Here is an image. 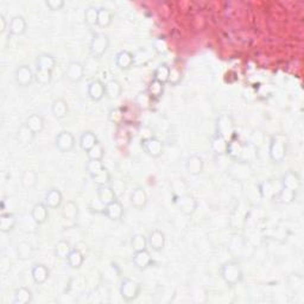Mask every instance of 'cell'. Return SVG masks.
I'll use <instances>...</instances> for the list:
<instances>
[{"label":"cell","mask_w":304,"mask_h":304,"mask_svg":"<svg viewBox=\"0 0 304 304\" xmlns=\"http://www.w3.org/2000/svg\"><path fill=\"white\" fill-rule=\"evenodd\" d=\"M79 204L75 202V201L69 200L67 202H63L61 207V214L63 219H65L67 221H75V220L79 218Z\"/></svg>","instance_id":"24"},{"label":"cell","mask_w":304,"mask_h":304,"mask_svg":"<svg viewBox=\"0 0 304 304\" xmlns=\"http://www.w3.org/2000/svg\"><path fill=\"white\" fill-rule=\"evenodd\" d=\"M44 202L49 209H59L63 204V195L57 188H50L45 194Z\"/></svg>","instance_id":"21"},{"label":"cell","mask_w":304,"mask_h":304,"mask_svg":"<svg viewBox=\"0 0 304 304\" xmlns=\"http://www.w3.org/2000/svg\"><path fill=\"white\" fill-rule=\"evenodd\" d=\"M297 191L290 190L287 188H281V190L277 191V194L273 197V200H277V202L282 204H291L296 200Z\"/></svg>","instance_id":"36"},{"label":"cell","mask_w":304,"mask_h":304,"mask_svg":"<svg viewBox=\"0 0 304 304\" xmlns=\"http://www.w3.org/2000/svg\"><path fill=\"white\" fill-rule=\"evenodd\" d=\"M14 80L18 86L26 88L35 81V73L28 64H20L14 70Z\"/></svg>","instance_id":"8"},{"label":"cell","mask_w":304,"mask_h":304,"mask_svg":"<svg viewBox=\"0 0 304 304\" xmlns=\"http://www.w3.org/2000/svg\"><path fill=\"white\" fill-rule=\"evenodd\" d=\"M174 202L177 206V208L184 215H192L196 212L198 207L196 197L192 196L189 192L188 194L181 195V196H174Z\"/></svg>","instance_id":"6"},{"label":"cell","mask_w":304,"mask_h":304,"mask_svg":"<svg viewBox=\"0 0 304 304\" xmlns=\"http://www.w3.org/2000/svg\"><path fill=\"white\" fill-rule=\"evenodd\" d=\"M34 300V294L26 287H19L16 289L13 296V304H29Z\"/></svg>","instance_id":"33"},{"label":"cell","mask_w":304,"mask_h":304,"mask_svg":"<svg viewBox=\"0 0 304 304\" xmlns=\"http://www.w3.org/2000/svg\"><path fill=\"white\" fill-rule=\"evenodd\" d=\"M135 57L131 51L127 50H120L118 54L116 55V65L117 68L120 70L126 71L130 70V69L134 65Z\"/></svg>","instance_id":"15"},{"label":"cell","mask_w":304,"mask_h":304,"mask_svg":"<svg viewBox=\"0 0 304 304\" xmlns=\"http://www.w3.org/2000/svg\"><path fill=\"white\" fill-rule=\"evenodd\" d=\"M17 225V218L13 213H2L0 215V232L10 233Z\"/></svg>","instance_id":"32"},{"label":"cell","mask_w":304,"mask_h":304,"mask_svg":"<svg viewBox=\"0 0 304 304\" xmlns=\"http://www.w3.org/2000/svg\"><path fill=\"white\" fill-rule=\"evenodd\" d=\"M45 5L50 11H61L64 7V0H45Z\"/></svg>","instance_id":"55"},{"label":"cell","mask_w":304,"mask_h":304,"mask_svg":"<svg viewBox=\"0 0 304 304\" xmlns=\"http://www.w3.org/2000/svg\"><path fill=\"white\" fill-rule=\"evenodd\" d=\"M92 180L98 186L108 185L112 183V175H111V173L106 169V168H104V169H102L98 175L92 177Z\"/></svg>","instance_id":"45"},{"label":"cell","mask_w":304,"mask_h":304,"mask_svg":"<svg viewBox=\"0 0 304 304\" xmlns=\"http://www.w3.org/2000/svg\"><path fill=\"white\" fill-rule=\"evenodd\" d=\"M51 113L56 119H64L69 114L68 102L64 99L59 98L55 99L51 104Z\"/></svg>","instance_id":"28"},{"label":"cell","mask_w":304,"mask_h":304,"mask_svg":"<svg viewBox=\"0 0 304 304\" xmlns=\"http://www.w3.org/2000/svg\"><path fill=\"white\" fill-rule=\"evenodd\" d=\"M35 81L42 86H47L53 81V71L42 70V69H36L35 71Z\"/></svg>","instance_id":"48"},{"label":"cell","mask_w":304,"mask_h":304,"mask_svg":"<svg viewBox=\"0 0 304 304\" xmlns=\"http://www.w3.org/2000/svg\"><path fill=\"white\" fill-rule=\"evenodd\" d=\"M135 101H137V105L141 108V110H146V108H149L150 105H151L152 99L150 98V95L147 94V92H144V93H140V94L137 96Z\"/></svg>","instance_id":"54"},{"label":"cell","mask_w":304,"mask_h":304,"mask_svg":"<svg viewBox=\"0 0 304 304\" xmlns=\"http://www.w3.org/2000/svg\"><path fill=\"white\" fill-rule=\"evenodd\" d=\"M243 146L245 144H243L239 139H237L236 137L232 138L231 140H228V145H227V152H226V156H228L231 159L236 162L242 161L243 153Z\"/></svg>","instance_id":"19"},{"label":"cell","mask_w":304,"mask_h":304,"mask_svg":"<svg viewBox=\"0 0 304 304\" xmlns=\"http://www.w3.org/2000/svg\"><path fill=\"white\" fill-rule=\"evenodd\" d=\"M87 94L92 101H101L105 98V83L99 79L92 80L87 87Z\"/></svg>","instance_id":"13"},{"label":"cell","mask_w":304,"mask_h":304,"mask_svg":"<svg viewBox=\"0 0 304 304\" xmlns=\"http://www.w3.org/2000/svg\"><path fill=\"white\" fill-rule=\"evenodd\" d=\"M171 191L174 196H181V195L188 194V184L183 179H175L170 183Z\"/></svg>","instance_id":"44"},{"label":"cell","mask_w":304,"mask_h":304,"mask_svg":"<svg viewBox=\"0 0 304 304\" xmlns=\"http://www.w3.org/2000/svg\"><path fill=\"white\" fill-rule=\"evenodd\" d=\"M185 169L191 176H198V175H201L204 169L203 158L198 155H191L190 157L186 159Z\"/></svg>","instance_id":"18"},{"label":"cell","mask_w":304,"mask_h":304,"mask_svg":"<svg viewBox=\"0 0 304 304\" xmlns=\"http://www.w3.org/2000/svg\"><path fill=\"white\" fill-rule=\"evenodd\" d=\"M183 74L181 69L176 65H171L170 73H169V80H168V85L170 86H179L182 82Z\"/></svg>","instance_id":"51"},{"label":"cell","mask_w":304,"mask_h":304,"mask_svg":"<svg viewBox=\"0 0 304 304\" xmlns=\"http://www.w3.org/2000/svg\"><path fill=\"white\" fill-rule=\"evenodd\" d=\"M165 243H167V238H165L164 232L155 230L150 232L149 237H147V245L152 249L153 252H162L165 247Z\"/></svg>","instance_id":"12"},{"label":"cell","mask_w":304,"mask_h":304,"mask_svg":"<svg viewBox=\"0 0 304 304\" xmlns=\"http://www.w3.org/2000/svg\"><path fill=\"white\" fill-rule=\"evenodd\" d=\"M113 22V13L106 7L99 8L98 16V26L101 29H106Z\"/></svg>","instance_id":"43"},{"label":"cell","mask_w":304,"mask_h":304,"mask_svg":"<svg viewBox=\"0 0 304 304\" xmlns=\"http://www.w3.org/2000/svg\"><path fill=\"white\" fill-rule=\"evenodd\" d=\"M104 156H105V150L100 141H98L92 149H89L88 151H87V157H88V159H98V161H102Z\"/></svg>","instance_id":"52"},{"label":"cell","mask_w":304,"mask_h":304,"mask_svg":"<svg viewBox=\"0 0 304 304\" xmlns=\"http://www.w3.org/2000/svg\"><path fill=\"white\" fill-rule=\"evenodd\" d=\"M131 246L133 251H143V249H147V238L144 234H134L131 239Z\"/></svg>","instance_id":"46"},{"label":"cell","mask_w":304,"mask_h":304,"mask_svg":"<svg viewBox=\"0 0 304 304\" xmlns=\"http://www.w3.org/2000/svg\"><path fill=\"white\" fill-rule=\"evenodd\" d=\"M140 137H141V139H147V138L155 137V135H153V132L151 128L147 127V126H144V127H141V130H140Z\"/></svg>","instance_id":"57"},{"label":"cell","mask_w":304,"mask_h":304,"mask_svg":"<svg viewBox=\"0 0 304 304\" xmlns=\"http://www.w3.org/2000/svg\"><path fill=\"white\" fill-rule=\"evenodd\" d=\"M107 117L112 124H122V122H124V110L122 107H112L108 111Z\"/></svg>","instance_id":"47"},{"label":"cell","mask_w":304,"mask_h":304,"mask_svg":"<svg viewBox=\"0 0 304 304\" xmlns=\"http://www.w3.org/2000/svg\"><path fill=\"white\" fill-rule=\"evenodd\" d=\"M122 94V86L118 80L111 79L105 83V98L116 100Z\"/></svg>","instance_id":"26"},{"label":"cell","mask_w":304,"mask_h":304,"mask_svg":"<svg viewBox=\"0 0 304 304\" xmlns=\"http://www.w3.org/2000/svg\"><path fill=\"white\" fill-rule=\"evenodd\" d=\"M17 257L22 260L31 259L34 255V247L29 242H20L16 248Z\"/></svg>","instance_id":"41"},{"label":"cell","mask_w":304,"mask_h":304,"mask_svg":"<svg viewBox=\"0 0 304 304\" xmlns=\"http://www.w3.org/2000/svg\"><path fill=\"white\" fill-rule=\"evenodd\" d=\"M169 73H170V65L168 63H161L155 69L152 75V79L159 81V82L167 85L168 80H169Z\"/></svg>","instance_id":"39"},{"label":"cell","mask_w":304,"mask_h":304,"mask_svg":"<svg viewBox=\"0 0 304 304\" xmlns=\"http://www.w3.org/2000/svg\"><path fill=\"white\" fill-rule=\"evenodd\" d=\"M98 137H96L95 133L93 131H85L82 134L80 135L79 144L80 147L83 150V151H88L89 149H92L93 146L98 143Z\"/></svg>","instance_id":"37"},{"label":"cell","mask_w":304,"mask_h":304,"mask_svg":"<svg viewBox=\"0 0 304 304\" xmlns=\"http://www.w3.org/2000/svg\"><path fill=\"white\" fill-rule=\"evenodd\" d=\"M8 26H10V22H7L4 14H0V34L8 31Z\"/></svg>","instance_id":"56"},{"label":"cell","mask_w":304,"mask_h":304,"mask_svg":"<svg viewBox=\"0 0 304 304\" xmlns=\"http://www.w3.org/2000/svg\"><path fill=\"white\" fill-rule=\"evenodd\" d=\"M98 16H99V8L95 6H89L85 11V22L87 25L95 26L98 25Z\"/></svg>","instance_id":"50"},{"label":"cell","mask_w":304,"mask_h":304,"mask_svg":"<svg viewBox=\"0 0 304 304\" xmlns=\"http://www.w3.org/2000/svg\"><path fill=\"white\" fill-rule=\"evenodd\" d=\"M85 65L80 61L69 62L64 71V76L70 83H79L85 77Z\"/></svg>","instance_id":"9"},{"label":"cell","mask_w":304,"mask_h":304,"mask_svg":"<svg viewBox=\"0 0 304 304\" xmlns=\"http://www.w3.org/2000/svg\"><path fill=\"white\" fill-rule=\"evenodd\" d=\"M132 263H133L135 269L144 271L151 266L152 257L147 249H143V251H135L133 255H132Z\"/></svg>","instance_id":"16"},{"label":"cell","mask_w":304,"mask_h":304,"mask_svg":"<svg viewBox=\"0 0 304 304\" xmlns=\"http://www.w3.org/2000/svg\"><path fill=\"white\" fill-rule=\"evenodd\" d=\"M56 68V59L51 54H40L36 59V69L54 71Z\"/></svg>","instance_id":"27"},{"label":"cell","mask_w":304,"mask_h":304,"mask_svg":"<svg viewBox=\"0 0 304 304\" xmlns=\"http://www.w3.org/2000/svg\"><path fill=\"white\" fill-rule=\"evenodd\" d=\"M219 273L220 277L222 278V281L227 285H231V287L239 284L243 279L242 265L237 260H230L222 264L221 266H220Z\"/></svg>","instance_id":"1"},{"label":"cell","mask_w":304,"mask_h":304,"mask_svg":"<svg viewBox=\"0 0 304 304\" xmlns=\"http://www.w3.org/2000/svg\"><path fill=\"white\" fill-rule=\"evenodd\" d=\"M258 190H259L260 196L263 198H266V200H273V197H275V195L277 194L276 185L272 180H266L264 181V182H261L260 184L258 185Z\"/></svg>","instance_id":"35"},{"label":"cell","mask_w":304,"mask_h":304,"mask_svg":"<svg viewBox=\"0 0 304 304\" xmlns=\"http://www.w3.org/2000/svg\"><path fill=\"white\" fill-rule=\"evenodd\" d=\"M31 277L32 281H34L36 284H44V283L49 279L50 270L48 269L47 265L44 264H34V266H32L31 269Z\"/></svg>","instance_id":"22"},{"label":"cell","mask_w":304,"mask_h":304,"mask_svg":"<svg viewBox=\"0 0 304 304\" xmlns=\"http://www.w3.org/2000/svg\"><path fill=\"white\" fill-rule=\"evenodd\" d=\"M164 83L159 82V81L152 79L150 81L149 86H147V94L150 95V98L153 100H158V99L162 98L164 93Z\"/></svg>","instance_id":"38"},{"label":"cell","mask_w":304,"mask_h":304,"mask_svg":"<svg viewBox=\"0 0 304 304\" xmlns=\"http://www.w3.org/2000/svg\"><path fill=\"white\" fill-rule=\"evenodd\" d=\"M20 183L26 189L34 188L38 183V174L35 170H25L20 177Z\"/></svg>","instance_id":"42"},{"label":"cell","mask_w":304,"mask_h":304,"mask_svg":"<svg viewBox=\"0 0 304 304\" xmlns=\"http://www.w3.org/2000/svg\"><path fill=\"white\" fill-rule=\"evenodd\" d=\"M215 133L222 135L227 140L236 137V125H234L233 118L228 114H221L218 117L215 124Z\"/></svg>","instance_id":"5"},{"label":"cell","mask_w":304,"mask_h":304,"mask_svg":"<svg viewBox=\"0 0 304 304\" xmlns=\"http://www.w3.org/2000/svg\"><path fill=\"white\" fill-rule=\"evenodd\" d=\"M227 145H228V140L225 139L222 135H220L218 133H214L210 138V147H212L213 152L215 153L216 156H226V152H227Z\"/></svg>","instance_id":"29"},{"label":"cell","mask_w":304,"mask_h":304,"mask_svg":"<svg viewBox=\"0 0 304 304\" xmlns=\"http://www.w3.org/2000/svg\"><path fill=\"white\" fill-rule=\"evenodd\" d=\"M110 48V37L102 32H96L93 35L89 43V54L94 59L104 56Z\"/></svg>","instance_id":"4"},{"label":"cell","mask_w":304,"mask_h":304,"mask_svg":"<svg viewBox=\"0 0 304 304\" xmlns=\"http://www.w3.org/2000/svg\"><path fill=\"white\" fill-rule=\"evenodd\" d=\"M25 122H26V125H28L29 127L31 128V131L34 132L36 135L40 134L45 127V120L40 113L30 114Z\"/></svg>","instance_id":"31"},{"label":"cell","mask_w":304,"mask_h":304,"mask_svg":"<svg viewBox=\"0 0 304 304\" xmlns=\"http://www.w3.org/2000/svg\"><path fill=\"white\" fill-rule=\"evenodd\" d=\"M282 188L290 189V190L297 191L301 188V177L300 175L294 170H289L282 176L281 180Z\"/></svg>","instance_id":"17"},{"label":"cell","mask_w":304,"mask_h":304,"mask_svg":"<svg viewBox=\"0 0 304 304\" xmlns=\"http://www.w3.org/2000/svg\"><path fill=\"white\" fill-rule=\"evenodd\" d=\"M71 247L70 243L68 242V240H60L59 243H56L55 247H54V253L59 259H67V257L69 255V253L71 252Z\"/></svg>","instance_id":"40"},{"label":"cell","mask_w":304,"mask_h":304,"mask_svg":"<svg viewBox=\"0 0 304 304\" xmlns=\"http://www.w3.org/2000/svg\"><path fill=\"white\" fill-rule=\"evenodd\" d=\"M289 143L284 135H272L269 143V156L273 163H282L288 155Z\"/></svg>","instance_id":"2"},{"label":"cell","mask_w":304,"mask_h":304,"mask_svg":"<svg viewBox=\"0 0 304 304\" xmlns=\"http://www.w3.org/2000/svg\"><path fill=\"white\" fill-rule=\"evenodd\" d=\"M96 196H98V200L100 201V203L104 204V206H106V204L117 200V194L111 184L98 186V189H96Z\"/></svg>","instance_id":"25"},{"label":"cell","mask_w":304,"mask_h":304,"mask_svg":"<svg viewBox=\"0 0 304 304\" xmlns=\"http://www.w3.org/2000/svg\"><path fill=\"white\" fill-rule=\"evenodd\" d=\"M152 49L155 50L158 55H164V54H167L168 50H169V45H168V42L165 38L158 37L152 41Z\"/></svg>","instance_id":"53"},{"label":"cell","mask_w":304,"mask_h":304,"mask_svg":"<svg viewBox=\"0 0 304 304\" xmlns=\"http://www.w3.org/2000/svg\"><path fill=\"white\" fill-rule=\"evenodd\" d=\"M31 218L37 225H43L49 218V207L45 202H37L31 209Z\"/></svg>","instance_id":"20"},{"label":"cell","mask_w":304,"mask_h":304,"mask_svg":"<svg viewBox=\"0 0 304 304\" xmlns=\"http://www.w3.org/2000/svg\"><path fill=\"white\" fill-rule=\"evenodd\" d=\"M28 30V23H26L25 18L20 14L14 16L10 20V26H8V34L12 36H22Z\"/></svg>","instance_id":"23"},{"label":"cell","mask_w":304,"mask_h":304,"mask_svg":"<svg viewBox=\"0 0 304 304\" xmlns=\"http://www.w3.org/2000/svg\"><path fill=\"white\" fill-rule=\"evenodd\" d=\"M16 138L22 145H30V144L34 143L36 134L31 131V128L26 125V122H24V124L18 127Z\"/></svg>","instance_id":"30"},{"label":"cell","mask_w":304,"mask_h":304,"mask_svg":"<svg viewBox=\"0 0 304 304\" xmlns=\"http://www.w3.org/2000/svg\"><path fill=\"white\" fill-rule=\"evenodd\" d=\"M102 214L106 216L107 219H110L111 221H120V220L124 218L125 214L124 206H122V203L117 198L113 202L108 203L104 207Z\"/></svg>","instance_id":"11"},{"label":"cell","mask_w":304,"mask_h":304,"mask_svg":"<svg viewBox=\"0 0 304 304\" xmlns=\"http://www.w3.org/2000/svg\"><path fill=\"white\" fill-rule=\"evenodd\" d=\"M141 285L138 282L133 281V279L124 278L122 283H120V296H122V299L124 300L126 303L134 302V301L139 297Z\"/></svg>","instance_id":"3"},{"label":"cell","mask_w":304,"mask_h":304,"mask_svg":"<svg viewBox=\"0 0 304 304\" xmlns=\"http://www.w3.org/2000/svg\"><path fill=\"white\" fill-rule=\"evenodd\" d=\"M55 146L60 152H70L75 146V138L71 132L61 131L55 138Z\"/></svg>","instance_id":"10"},{"label":"cell","mask_w":304,"mask_h":304,"mask_svg":"<svg viewBox=\"0 0 304 304\" xmlns=\"http://www.w3.org/2000/svg\"><path fill=\"white\" fill-rule=\"evenodd\" d=\"M65 260L70 269L77 270L85 263V254L81 252L80 248H73Z\"/></svg>","instance_id":"34"},{"label":"cell","mask_w":304,"mask_h":304,"mask_svg":"<svg viewBox=\"0 0 304 304\" xmlns=\"http://www.w3.org/2000/svg\"><path fill=\"white\" fill-rule=\"evenodd\" d=\"M140 145L143 151L150 156L151 158H158L163 155L164 152V144L157 137L147 138V139H141Z\"/></svg>","instance_id":"7"},{"label":"cell","mask_w":304,"mask_h":304,"mask_svg":"<svg viewBox=\"0 0 304 304\" xmlns=\"http://www.w3.org/2000/svg\"><path fill=\"white\" fill-rule=\"evenodd\" d=\"M105 165L102 163V161H98V159H88L86 164V171L90 177H94L95 175H98L100 171L104 169Z\"/></svg>","instance_id":"49"},{"label":"cell","mask_w":304,"mask_h":304,"mask_svg":"<svg viewBox=\"0 0 304 304\" xmlns=\"http://www.w3.org/2000/svg\"><path fill=\"white\" fill-rule=\"evenodd\" d=\"M147 202H149V196L147 192L143 186H137L130 194V203L134 208L137 209H144L146 207Z\"/></svg>","instance_id":"14"}]
</instances>
